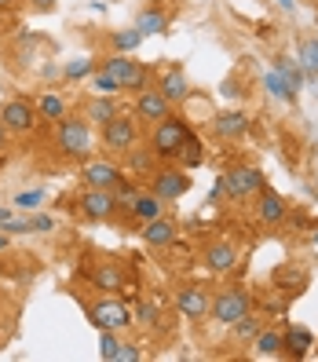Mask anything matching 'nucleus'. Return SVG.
Masks as SVG:
<instances>
[{
  "label": "nucleus",
  "instance_id": "23",
  "mask_svg": "<svg viewBox=\"0 0 318 362\" xmlns=\"http://www.w3.org/2000/svg\"><path fill=\"white\" fill-rule=\"evenodd\" d=\"M165 26H168V15H165L161 8H146V11H139V18H136V30H139L143 37L165 33Z\"/></svg>",
  "mask_w": 318,
  "mask_h": 362
},
{
  "label": "nucleus",
  "instance_id": "11",
  "mask_svg": "<svg viewBox=\"0 0 318 362\" xmlns=\"http://www.w3.org/2000/svg\"><path fill=\"white\" fill-rule=\"evenodd\" d=\"M81 180H84V187H102V190H114V187H117L124 176H121V168H117L114 161H106V158L92 161V158H88V165H84Z\"/></svg>",
  "mask_w": 318,
  "mask_h": 362
},
{
  "label": "nucleus",
  "instance_id": "13",
  "mask_svg": "<svg viewBox=\"0 0 318 362\" xmlns=\"http://www.w3.org/2000/svg\"><path fill=\"white\" fill-rule=\"evenodd\" d=\"M114 209H117V202H114V190H102V187H88L81 194V212L88 220H106V216H114Z\"/></svg>",
  "mask_w": 318,
  "mask_h": 362
},
{
  "label": "nucleus",
  "instance_id": "2",
  "mask_svg": "<svg viewBox=\"0 0 318 362\" xmlns=\"http://www.w3.org/2000/svg\"><path fill=\"white\" fill-rule=\"evenodd\" d=\"M102 70L121 84V92H143V88H151V70H146L143 62H136V59H129V55H121V52L106 59Z\"/></svg>",
  "mask_w": 318,
  "mask_h": 362
},
{
  "label": "nucleus",
  "instance_id": "43",
  "mask_svg": "<svg viewBox=\"0 0 318 362\" xmlns=\"http://www.w3.org/2000/svg\"><path fill=\"white\" fill-rule=\"evenodd\" d=\"M8 8H15V0H0V11H8Z\"/></svg>",
  "mask_w": 318,
  "mask_h": 362
},
{
  "label": "nucleus",
  "instance_id": "45",
  "mask_svg": "<svg viewBox=\"0 0 318 362\" xmlns=\"http://www.w3.org/2000/svg\"><path fill=\"white\" fill-rule=\"evenodd\" d=\"M314 245H318V230H314Z\"/></svg>",
  "mask_w": 318,
  "mask_h": 362
},
{
  "label": "nucleus",
  "instance_id": "19",
  "mask_svg": "<svg viewBox=\"0 0 318 362\" xmlns=\"http://www.w3.org/2000/svg\"><path fill=\"white\" fill-rule=\"evenodd\" d=\"M92 286L99 289V293H117L121 286H124V271L117 267V264H99L95 271H92Z\"/></svg>",
  "mask_w": 318,
  "mask_h": 362
},
{
  "label": "nucleus",
  "instance_id": "26",
  "mask_svg": "<svg viewBox=\"0 0 318 362\" xmlns=\"http://www.w3.org/2000/svg\"><path fill=\"white\" fill-rule=\"evenodd\" d=\"M274 70H278L282 74V81L289 84V92L296 95V92H300L304 88V70L300 66H296V62L293 59H285V55H278V66H274Z\"/></svg>",
  "mask_w": 318,
  "mask_h": 362
},
{
  "label": "nucleus",
  "instance_id": "40",
  "mask_svg": "<svg viewBox=\"0 0 318 362\" xmlns=\"http://www.w3.org/2000/svg\"><path fill=\"white\" fill-rule=\"evenodd\" d=\"M117 362H139V348H136V344H121Z\"/></svg>",
  "mask_w": 318,
  "mask_h": 362
},
{
  "label": "nucleus",
  "instance_id": "17",
  "mask_svg": "<svg viewBox=\"0 0 318 362\" xmlns=\"http://www.w3.org/2000/svg\"><path fill=\"white\" fill-rule=\"evenodd\" d=\"M257 198H260V202H257V216H260L264 223H282V220H285V212H289V209H285L282 194H274L271 187H264Z\"/></svg>",
  "mask_w": 318,
  "mask_h": 362
},
{
  "label": "nucleus",
  "instance_id": "16",
  "mask_svg": "<svg viewBox=\"0 0 318 362\" xmlns=\"http://www.w3.org/2000/svg\"><path fill=\"white\" fill-rule=\"evenodd\" d=\"M176 223L172 220H165V216H154V220H146L143 223V242L146 245H154V249H165V245H172L176 242Z\"/></svg>",
  "mask_w": 318,
  "mask_h": 362
},
{
  "label": "nucleus",
  "instance_id": "12",
  "mask_svg": "<svg viewBox=\"0 0 318 362\" xmlns=\"http://www.w3.org/2000/svg\"><path fill=\"white\" fill-rule=\"evenodd\" d=\"M136 114L143 121L158 124V121H165L168 114H172V103H168L158 88H143V92H136Z\"/></svg>",
  "mask_w": 318,
  "mask_h": 362
},
{
  "label": "nucleus",
  "instance_id": "25",
  "mask_svg": "<svg viewBox=\"0 0 318 362\" xmlns=\"http://www.w3.org/2000/svg\"><path fill=\"white\" fill-rule=\"evenodd\" d=\"M37 117H45V121H62L66 117V103H62V95H55V92H48V95H40V103H37Z\"/></svg>",
  "mask_w": 318,
  "mask_h": 362
},
{
  "label": "nucleus",
  "instance_id": "20",
  "mask_svg": "<svg viewBox=\"0 0 318 362\" xmlns=\"http://www.w3.org/2000/svg\"><path fill=\"white\" fill-rule=\"evenodd\" d=\"M158 92H161L168 103H183V99L190 95V84H187V77H183L179 70H168V74H161V81H158Z\"/></svg>",
  "mask_w": 318,
  "mask_h": 362
},
{
  "label": "nucleus",
  "instance_id": "3",
  "mask_svg": "<svg viewBox=\"0 0 318 362\" xmlns=\"http://www.w3.org/2000/svg\"><path fill=\"white\" fill-rule=\"evenodd\" d=\"M220 187H223V194H227L230 202H242V198H257L267 183H264L260 168L242 165V168H227V173L220 176Z\"/></svg>",
  "mask_w": 318,
  "mask_h": 362
},
{
  "label": "nucleus",
  "instance_id": "47",
  "mask_svg": "<svg viewBox=\"0 0 318 362\" xmlns=\"http://www.w3.org/2000/svg\"><path fill=\"white\" fill-rule=\"evenodd\" d=\"M0 143H4V136H0Z\"/></svg>",
  "mask_w": 318,
  "mask_h": 362
},
{
  "label": "nucleus",
  "instance_id": "36",
  "mask_svg": "<svg viewBox=\"0 0 318 362\" xmlns=\"http://www.w3.org/2000/svg\"><path fill=\"white\" fill-rule=\"evenodd\" d=\"M95 92H99V95H117L121 84H117L110 74H106V70H99V74H95Z\"/></svg>",
  "mask_w": 318,
  "mask_h": 362
},
{
  "label": "nucleus",
  "instance_id": "7",
  "mask_svg": "<svg viewBox=\"0 0 318 362\" xmlns=\"http://www.w3.org/2000/svg\"><path fill=\"white\" fill-rule=\"evenodd\" d=\"M110 154H129L132 146L139 143V132H136V121H129V117H114V121H106L102 124V139H99Z\"/></svg>",
  "mask_w": 318,
  "mask_h": 362
},
{
  "label": "nucleus",
  "instance_id": "31",
  "mask_svg": "<svg viewBox=\"0 0 318 362\" xmlns=\"http://www.w3.org/2000/svg\"><path fill=\"white\" fill-rule=\"evenodd\" d=\"M264 84H267V92L274 95V99H285V103H293L296 95L289 92V84L282 81V74L278 70H271V74H264Z\"/></svg>",
  "mask_w": 318,
  "mask_h": 362
},
{
  "label": "nucleus",
  "instance_id": "8",
  "mask_svg": "<svg viewBox=\"0 0 318 362\" xmlns=\"http://www.w3.org/2000/svg\"><path fill=\"white\" fill-rule=\"evenodd\" d=\"M176 311H179L183 318H194V322H201V318L212 311L208 289H205V286H187V289H179V293H176Z\"/></svg>",
  "mask_w": 318,
  "mask_h": 362
},
{
  "label": "nucleus",
  "instance_id": "44",
  "mask_svg": "<svg viewBox=\"0 0 318 362\" xmlns=\"http://www.w3.org/2000/svg\"><path fill=\"white\" fill-rule=\"evenodd\" d=\"M278 4H282V8H293V4H296V0H278Z\"/></svg>",
  "mask_w": 318,
  "mask_h": 362
},
{
  "label": "nucleus",
  "instance_id": "18",
  "mask_svg": "<svg viewBox=\"0 0 318 362\" xmlns=\"http://www.w3.org/2000/svg\"><path fill=\"white\" fill-rule=\"evenodd\" d=\"M84 114H88V124H99L102 129L106 121L117 117V99L114 95H95V99L84 103Z\"/></svg>",
  "mask_w": 318,
  "mask_h": 362
},
{
  "label": "nucleus",
  "instance_id": "6",
  "mask_svg": "<svg viewBox=\"0 0 318 362\" xmlns=\"http://www.w3.org/2000/svg\"><path fill=\"white\" fill-rule=\"evenodd\" d=\"M88 322H92L95 329H129L136 318H132V311L124 308L121 300L106 296V300H95V304L88 308Z\"/></svg>",
  "mask_w": 318,
  "mask_h": 362
},
{
  "label": "nucleus",
  "instance_id": "41",
  "mask_svg": "<svg viewBox=\"0 0 318 362\" xmlns=\"http://www.w3.org/2000/svg\"><path fill=\"white\" fill-rule=\"evenodd\" d=\"M8 242H11V234H4V230H0V252L8 249Z\"/></svg>",
  "mask_w": 318,
  "mask_h": 362
},
{
  "label": "nucleus",
  "instance_id": "30",
  "mask_svg": "<svg viewBox=\"0 0 318 362\" xmlns=\"http://www.w3.org/2000/svg\"><path fill=\"white\" fill-rule=\"evenodd\" d=\"M117 351H121L117 329H99V355H102L106 362H117Z\"/></svg>",
  "mask_w": 318,
  "mask_h": 362
},
{
  "label": "nucleus",
  "instance_id": "21",
  "mask_svg": "<svg viewBox=\"0 0 318 362\" xmlns=\"http://www.w3.org/2000/svg\"><path fill=\"white\" fill-rule=\"evenodd\" d=\"M154 168H158V154L151 151V143H146V146H132V151H129V173L132 176H146V173H154Z\"/></svg>",
  "mask_w": 318,
  "mask_h": 362
},
{
  "label": "nucleus",
  "instance_id": "33",
  "mask_svg": "<svg viewBox=\"0 0 318 362\" xmlns=\"http://www.w3.org/2000/svg\"><path fill=\"white\" fill-rule=\"evenodd\" d=\"M139 40H143L139 30H121V33H114V48L117 52H132V48H139Z\"/></svg>",
  "mask_w": 318,
  "mask_h": 362
},
{
  "label": "nucleus",
  "instance_id": "15",
  "mask_svg": "<svg viewBox=\"0 0 318 362\" xmlns=\"http://www.w3.org/2000/svg\"><path fill=\"white\" fill-rule=\"evenodd\" d=\"M212 132H216L220 139H238L249 132V114L245 110H223L212 117Z\"/></svg>",
  "mask_w": 318,
  "mask_h": 362
},
{
  "label": "nucleus",
  "instance_id": "14",
  "mask_svg": "<svg viewBox=\"0 0 318 362\" xmlns=\"http://www.w3.org/2000/svg\"><path fill=\"white\" fill-rule=\"evenodd\" d=\"M238 264V245L235 242H212L205 249V267L212 274H227V271H235Z\"/></svg>",
  "mask_w": 318,
  "mask_h": 362
},
{
  "label": "nucleus",
  "instance_id": "29",
  "mask_svg": "<svg viewBox=\"0 0 318 362\" xmlns=\"http://www.w3.org/2000/svg\"><path fill=\"white\" fill-rule=\"evenodd\" d=\"M252 344H257L260 355H278L282 351V333H271V329H260L252 337Z\"/></svg>",
  "mask_w": 318,
  "mask_h": 362
},
{
  "label": "nucleus",
  "instance_id": "27",
  "mask_svg": "<svg viewBox=\"0 0 318 362\" xmlns=\"http://www.w3.org/2000/svg\"><path fill=\"white\" fill-rule=\"evenodd\" d=\"M176 161L179 165H187V168H194V165H201V139L190 132L187 139H183V146H179V154H176Z\"/></svg>",
  "mask_w": 318,
  "mask_h": 362
},
{
  "label": "nucleus",
  "instance_id": "24",
  "mask_svg": "<svg viewBox=\"0 0 318 362\" xmlns=\"http://www.w3.org/2000/svg\"><path fill=\"white\" fill-rule=\"evenodd\" d=\"M161 205H165V202L154 194V190H151V194H136V202H132V216L146 223V220L161 216Z\"/></svg>",
  "mask_w": 318,
  "mask_h": 362
},
{
  "label": "nucleus",
  "instance_id": "5",
  "mask_svg": "<svg viewBox=\"0 0 318 362\" xmlns=\"http://www.w3.org/2000/svg\"><path fill=\"white\" fill-rule=\"evenodd\" d=\"M249 308H252L249 293H245V289H238V286H230V289H220L216 296H212V311H208V315L216 318L220 326H235Z\"/></svg>",
  "mask_w": 318,
  "mask_h": 362
},
{
  "label": "nucleus",
  "instance_id": "38",
  "mask_svg": "<svg viewBox=\"0 0 318 362\" xmlns=\"http://www.w3.org/2000/svg\"><path fill=\"white\" fill-rule=\"evenodd\" d=\"M95 66H92V59H73L70 66H66V77L70 81H77V77H84V74H92Z\"/></svg>",
  "mask_w": 318,
  "mask_h": 362
},
{
  "label": "nucleus",
  "instance_id": "10",
  "mask_svg": "<svg viewBox=\"0 0 318 362\" xmlns=\"http://www.w3.org/2000/svg\"><path fill=\"white\" fill-rule=\"evenodd\" d=\"M190 190V176L176 173V168H154V194L161 202H176Z\"/></svg>",
  "mask_w": 318,
  "mask_h": 362
},
{
  "label": "nucleus",
  "instance_id": "28",
  "mask_svg": "<svg viewBox=\"0 0 318 362\" xmlns=\"http://www.w3.org/2000/svg\"><path fill=\"white\" fill-rule=\"evenodd\" d=\"M260 329H264V318H260V315H252V311H245L238 322H235V340H252Z\"/></svg>",
  "mask_w": 318,
  "mask_h": 362
},
{
  "label": "nucleus",
  "instance_id": "42",
  "mask_svg": "<svg viewBox=\"0 0 318 362\" xmlns=\"http://www.w3.org/2000/svg\"><path fill=\"white\" fill-rule=\"evenodd\" d=\"M8 220H11V209H0V227H4Z\"/></svg>",
  "mask_w": 318,
  "mask_h": 362
},
{
  "label": "nucleus",
  "instance_id": "35",
  "mask_svg": "<svg viewBox=\"0 0 318 362\" xmlns=\"http://www.w3.org/2000/svg\"><path fill=\"white\" fill-rule=\"evenodd\" d=\"M40 202H45V190H23V194L15 198V209H23V212H33Z\"/></svg>",
  "mask_w": 318,
  "mask_h": 362
},
{
  "label": "nucleus",
  "instance_id": "4",
  "mask_svg": "<svg viewBox=\"0 0 318 362\" xmlns=\"http://www.w3.org/2000/svg\"><path fill=\"white\" fill-rule=\"evenodd\" d=\"M187 136H190V124L168 114L165 121L154 124V132H151V151H154L158 158H176Z\"/></svg>",
  "mask_w": 318,
  "mask_h": 362
},
{
  "label": "nucleus",
  "instance_id": "22",
  "mask_svg": "<svg viewBox=\"0 0 318 362\" xmlns=\"http://www.w3.org/2000/svg\"><path fill=\"white\" fill-rule=\"evenodd\" d=\"M311 344H314V337H311V333H307L304 326H293V329H289V333L282 337V348H285V351H289L293 358H304Z\"/></svg>",
  "mask_w": 318,
  "mask_h": 362
},
{
  "label": "nucleus",
  "instance_id": "39",
  "mask_svg": "<svg viewBox=\"0 0 318 362\" xmlns=\"http://www.w3.org/2000/svg\"><path fill=\"white\" fill-rule=\"evenodd\" d=\"M136 322H143V326H154V322H158V308H154V304H139V311H136Z\"/></svg>",
  "mask_w": 318,
  "mask_h": 362
},
{
  "label": "nucleus",
  "instance_id": "32",
  "mask_svg": "<svg viewBox=\"0 0 318 362\" xmlns=\"http://www.w3.org/2000/svg\"><path fill=\"white\" fill-rule=\"evenodd\" d=\"M136 194H139V187L124 183V180L114 187V202H117V209H129V212H132V202H136Z\"/></svg>",
  "mask_w": 318,
  "mask_h": 362
},
{
  "label": "nucleus",
  "instance_id": "37",
  "mask_svg": "<svg viewBox=\"0 0 318 362\" xmlns=\"http://www.w3.org/2000/svg\"><path fill=\"white\" fill-rule=\"evenodd\" d=\"M26 223H30V230H33V234H48V230L55 227V220H52V216H40V212L26 216Z\"/></svg>",
  "mask_w": 318,
  "mask_h": 362
},
{
  "label": "nucleus",
  "instance_id": "34",
  "mask_svg": "<svg viewBox=\"0 0 318 362\" xmlns=\"http://www.w3.org/2000/svg\"><path fill=\"white\" fill-rule=\"evenodd\" d=\"M300 62H304V70H307V74H318V40H304Z\"/></svg>",
  "mask_w": 318,
  "mask_h": 362
},
{
  "label": "nucleus",
  "instance_id": "9",
  "mask_svg": "<svg viewBox=\"0 0 318 362\" xmlns=\"http://www.w3.org/2000/svg\"><path fill=\"white\" fill-rule=\"evenodd\" d=\"M0 124H4L8 132H33L37 106L26 103V99H11V103H4V110H0Z\"/></svg>",
  "mask_w": 318,
  "mask_h": 362
},
{
  "label": "nucleus",
  "instance_id": "46",
  "mask_svg": "<svg viewBox=\"0 0 318 362\" xmlns=\"http://www.w3.org/2000/svg\"><path fill=\"white\" fill-rule=\"evenodd\" d=\"M314 194H318V183H314Z\"/></svg>",
  "mask_w": 318,
  "mask_h": 362
},
{
  "label": "nucleus",
  "instance_id": "1",
  "mask_svg": "<svg viewBox=\"0 0 318 362\" xmlns=\"http://www.w3.org/2000/svg\"><path fill=\"white\" fill-rule=\"evenodd\" d=\"M59 151L73 158V161H88L92 151H95V136H92V124L88 121H81V117H62L59 121Z\"/></svg>",
  "mask_w": 318,
  "mask_h": 362
}]
</instances>
